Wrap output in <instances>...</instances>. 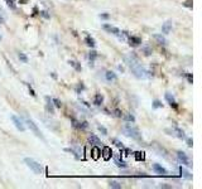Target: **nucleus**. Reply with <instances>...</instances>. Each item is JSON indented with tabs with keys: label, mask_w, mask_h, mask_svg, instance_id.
<instances>
[{
	"label": "nucleus",
	"mask_w": 202,
	"mask_h": 189,
	"mask_svg": "<svg viewBox=\"0 0 202 189\" xmlns=\"http://www.w3.org/2000/svg\"><path fill=\"white\" fill-rule=\"evenodd\" d=\"M167 132H171L169 135H174V136H177L178 139H186V135H185V132H183V130H181V129H178V128H173L171 131L169 130H166Z\"/></svg>",
	"instance_id": "0eeeda50"
},
{
	"label": "nucleus",
	"mask_w": 202,
	"mask_h": 189,
	"mask_svg": "<svg viewBox=\"0 0 202 189\" xmlns=\"http://www.w3.org/2000/svg\"><path fill=\"white\" fill-rule=\"evenodd\" d=\"M99 131H100L102 135H108V130H106L104 126H99Z\"/></svg>",
	"instance_id": "4c0bfd02"
},
{
	"label": "nucleus",
	"mask_w": 202,
	"mask_h": 189,
	"mask_svg": "<svg viewBox=\"0 0 202 189\" xmlns=\"http://www.w3.org/2000/svg\"><path fill=\"white\" fill-rule=\"evenodd\" d=\"M153 170H154L157 174H159V175H167V174H168V172L164 169L162 165H159V164H154V165H153Z\"/></svg>",
	"instance_id": "9d476101"
},
{
	"label": "nucleus",
	"mask_w": 202,
	"mask_h": 189,
	"mask_svg": "<svg viewBox=\"0 0 202 189\" xmlns=\"http://www.w3.org/2000/svg\"><path fill=\"white\" fill-rule=\"evenodd\" d=\"M100 18H102V19H108V18H109V14H101Z\"/></svg>",
	"instance_id": "79ce46f5"
},
{
	"label": "nucleus",
	"mask_w": 202,
	"mask_h": 189,
	"mask_svg": "<svg viewBox=\"0 0 202 189\" xmlns=\"http://www.w3.org/2000/svg\"><path fill=\"white\" fill-rule=\"evenodd\" d=\"M171 30H172V22L171 20H167V22L163 23V25H162V31L164 34H168Z\"/></svg>",
	"instance_id": "f8f14e48"
},
{
	"label": "nucleus",
	"mask_w": 202,
	"mask_h": 189,
	"mask_svg": "<svg viewBox=\"0 0 202 189\" xmlns=\"http://www.w3.org/2000/svg\"><path fill=\"white\" fill-rule=\"evenodd\" d=\"M115 164L118 165L119 168H126V163L123 161V160H120L119 156H115Z\"/></svg>",
	"instance_id": "5701e85b"
},
{
	"label": "nucleus",
	"mask_w": 202,
	"mask_h": 189,
	"mask_svg": "<svg viewBox=\"0 0 202 189\" xmlns=\"http://www.w3.org/2000/svg\"><path fill=\"white\" fill-rule=\"evenodd\" d=\"M102 28H104L106 31H108V33H111V34H114V35H118V34L120 33L119 28H116V27H114V25H110V24H104Z\"/></svg>",
	"instance_id": "6e6552de"
},
{
	"label": "nucleus",
	"mask_w": 202,
	"mask_h": 189,
	"mask_svg": "<svg viewBox=\"0 0 202 189\" xmlns=\"http://www.w3.org/2000/svg\"><path fill=\"white\" fill-rule=\"evenodd\" d=\"M46 110H47L48 113H55V107H53V102H52V100H51L48 96L46 97Z\"/></svg>",
	"instance_id": "9b49d317"
},
{
	"label": "nucleus",
	"mask_w": 202,
	"mask_h": 189,
	"mask_svg": "<svg viewBox=\"0 0 202 189\" xmlns=\"http://www.w3.org/2000/svg\"><path fill=\"white\" fill-rule=\"evenodd\" d=\"M5 22V15H4V12L0 10V24H3Z\"/></svg>",
	"instance_id": "c9c22d12"
},
{
	"label": "nucleus",
	"mask_w": 202,
	"mask_h": 189,
	"mask_svg": "<svg viewBox=\"0 0 202 189\" xmlns=\"http://www.w3.org/2000/svg\"><path fill=\"white\" fill-rule=\"evenodd\" d=\"M187 145L189 146V148H192V145H193V140L191 139V138H189V139H187Z\"/></svg>",
	"instance_id": "ea45409f"
},
{
	"label": "nucleus",
	"mask_w": 202,
	"mask_h": 189,
	"mask_svg": "<svg viewBox=\"0 0 202 189\" xmlns=\"http://www.w3.org/2000/svg\"><path fill=\"white\" fill-rule=\"evenodd\" d=\"M85 42H86V44H87L89 47H91V48H93L95 44H96V43H95V39H93L91 35H87L86 38H85Z\"/></svg>",
	"instance_id": "412c9836"
},
{
	"label": "nucleus",
	"mask_w": 202,
	"mask_h": 189,
	"mask_svg": "<svg viewBox=\"0 0 202 189\" xmlns=\"http://www.w3.org/2000/svg\"><path fill=\"white\" fill-rule=\"evenodd\" d=\"M89 143L90 144H92V145H99L101 141H100V139L97 138L96 135H93V134H91L90 136H89Z\"/></svg>",
	"instance_id": "6ab92c4d"
},
{
	"label": "nucleus",
	"mask_w": 202,
	"mask_h": 189,
	"mask_svg": "<svg viewBox=\"0 0 202 189\" xmlns=\"http://www.w3.org/2000/svg\"><path fill=\"white\" fill-rule=\"evenodd\" d=\"M159 187H161V188H172L171 185H168V184H161Z\"/></svg>",
	"instance_id": "37998d69"
},
{
	"label": "nucleus",
	"mask_w": 202,
	"mask_h": 189,
	"mask_svg": "<svg viewBox=\"0 0 202 189\" xmlns=\"http://www.w3.org/2000/svg\"><path fill=\"white\" fill-rule=\"evenodd\" d=\"M68 63H70V65H71L72 67H75V68H76V71H81V66L78 65L77 62H75V61H70Z\"/></svg>",
	"instance_id": "cd10ccee"
},
{
	"label": "nucleus",
	"mask_w": 202,
	"mask_h": 189,
	"mask_svg": "<svg viewBox=\"0 0 202 189\" xmlns=\"http://www.w3.org/2000/svg\"><path fill=\"white\" fill-rule=\"evenodd\" d=\"M24 163L27 164V166L34 174H42V172H43V169H42V165L39 163H37L34 159H32V158H25Z\"/></svg>",
	"instance_id": "7ed1b4c3"
},
{
	"label": "nucleus",
	"mask_w": 202,
	"mask_h": 189,
	"mask_svg": "<svg viewBox=\"0 0 202 189\" xmlns=\"http://www.w3.org/2000/svg\"><path fill=\"white\" fill-rule=\"evenodd\" d=\"M23 122L24 124H27V126H28V128L32 130V131H33L34 132V135L36 136H38V138H40L42 140H44V138H43V135H42V132L39 131V129H38V126L33 122V120H30L28 116H25L24 117V120H23Z\"/></svg>",
	"instance_id": "20e7f679"
},
{
	"label": "nucleus",
	"mask_w": 202,
	"mask_h": 189,
	"mask_svg": "<svg viewBox=\"0 0 202 189\" xmlns=\"http://www.w3.org/2000/svg\"><path fill=\"white\" fill-rule=\"evenodd\" d=\"M109 185H110L111 188H115V189H120V188H121V184L118 183V182H115V180H110V182H109Z\"/></svg>",
	"instance_id": "a878e982"
},
{
	"label": "nucleus",
	"mask_w": 202,
	"mask_h": 189,
	"mask_svg": "<svg viewBox=\"0 0 202 189\" xmlns=\"http://www.w3.org/2000/svg\"><path fill=\"white\" fill-rule=\"evenodd\" d=\"M100 155H101V150L97 148V146H93L92 150H91V156H92V159H93V160H97L99 158H100Z\"/></svg>",
	"instance_id": "2eb2a0df"
},
{
	"label": "nucleus",
	"mask_w": 202,
	"mask_h": 189,
	"mask_svg": "<svg viewBox=\"0 0 202 189\" xmlns=\"http://www.w3.org/2000/svg\"><path fill=\"white\" fill-rule=\"evenodd\" d=\"M124 61L125 63L128 65V67H129L131 69V72L134 73V76L136 78H139V80H145V78H151L153 75H152V72H149L145 67H143L139 61H138V58L134 56V54H126L124 56Z\"/></svg>",
	"instance_id": "f257e3e1"
},
{
	"label": "nucleus",
	"mask_w": 202,
	"mask_h": 189,
	"mask_svg": "<svg viewBox=\"0 0 202 189\" xmlns=\"http://www.w3.org/2000/svg\"><path fill=\"white\" fill-rule=\"evenodd\" d=\"M177 158H178V160L182 163V164H185L186 166H192V164H191V160L188 159V156L186 155V153L178 151V153H177Z\"/></svg>",
	"instance_id": "423d86ee"
},
{
	"label": "nucleus",
	"mask_w": 202,
	"mask_h": 189,
	"mask_svg": "<svg viewBox=\"0 0 202 189\" xmlns=\"http://www.w3.org/2000/svg\"><path fill=\"white\" fill-rule=\"evenodd\" d=\"M128 40H129V43L133 44V46H139L142 43V39L139 37H134V35L128 37Z\"/></svg>",
	"instance_id": "dca6fc26"
},
{
	"label": "nucleus",
	"mask_w": 202,
	"mask_h": 189,
	"mask_svg": "<svg viewBox=\"0 0 202 189\" xmlns=\"http://www.w3.org/2000/svg\"><path fill=\"white\" fill-rule=\"evenodd\" d=\"M114 115L116 117H123V112L119 110V109H116V110H114Z\"/></svg>",
	"instance_id": "f704fd0d"
},
{
	"label": "nucleus",
	"mask_w": 202,
	"mask_h": 189,
	"mask_svg": "<svg viewBox=\"0 0 202 189\" xmlns=\"http://www.w3.org/2000/svg\"><path fill=\"white\" fill-rule=\"evenodd\" d=\"M187 77H188V81H189V83H192V81H193V78H192V76H191V75H189V73H188V76H187Z\"/></svg>",
	"instance_id": "c03bdc74"
},
{
	"label": "nucleus",
	"mask_w": 202,
	"mask_h": 189,
	"mask_svg": "<svg viewBox=\"0 0 202 189\" xmlns=\"http://www.w3.org/2000/svg\"><path fill=\"white\" fill-rule=\"evenodd\" d=\"M102 101H104V97L101 96L100 93H96V94H95V98H93V103H95V105L100 106V105L102 103Z\"/></svg>",
	"instance_id": "aec40b11"
},
{
	"label": "nucleus",
	"mask_w": 202,
	"mask_h": 189,
	"mask_svg": "<svg viewBox=\"0 0 202 189\" xmlns=\"http://www.w3.org/2000/svg\"><path fill=\"white\" fill-rule=\"evenodd\" d=\"M0 40H2V35H0Z\"/></svg>",
	"instance_id": "49530a36"
},
{
	"label": "nucleus",
	"mask_w": 202,
	"mask_h": 189,
	"mask_svg": "<svg viewBox=\"0 0 202 189\" xmlns=\"http://www.w3.org/2000/svg\"><path fill=\"white\" fill-rule=\"evenodd\" d=\"M29 92H30V94H32V96H36V93H34V91H33V88H32L30 86H29Z\"/></svg>",
	"instance_id": "a19ab883"
},
{
	"label": "nucleus",
	"mask_w": 202,
	"mask_h": 189,
	"mask_svg": "<svg viewBox=\"0 0 202 189\" xmlns=\"http://www.w3.org/2000/svg\"><path fill=\"white\" fill-rule=\"evenodd\" d=\"M123 132H124L126 136H129V138H133V139H135V140H140V139H142L140 131L138 130L135 126H133L131 124H126L124 128H123Z\"/></svg>",
	"instance_id": "f03ea898"
},
{
	"label": "nucleus",
	"mask_w": 202,
	"mask_h": 189,
	"mask_svg": "<svg viewBox=\"0 0 202 189\" xmlns=\"http://www.w3.org/2000/svg\"><path fill=\"white\" fill-rule=\"evenodd\" d=\"M124 120L125 121H129V122H135V116L133 113H126V115H124Z\"/></svg>",
	"instance_id": "393cba45"
},
{
	"label": "nucleus",
	"mask_w": 202,
	"mask_h": 189,
	"mask_svg": "<svg viewBox=\"0 0 202 189\" xmlns=\"http://www.w3.org/2000/svg\"><path fill=\"white\" fill-rule=\"evenodd\" d=\"M153 38L158 42V44H162V46H166V44H167V39H166L162 34H154Z\"/></svg>",
	"instance_id": "a211bd4d"
},
{
	"label": "nucleus",
	"mask_w": 202,
	"mask_h": 189,
	"mask_svg": "<svg viewBox=\"0 0 202 189\" xmlns=\"http://www.w3.org/2000/svg\"><path fill=\"white\" fill-rule=\"evenodd\" d=\"M52 102L55 103V106L57 107V109H61V106H62V103H61V101L58 100V98H53L52 100Z\"/></svg>",
	"instance_id": "2f4dec72"
},
{
	"label": "nucleus",
	"mask_w": 202,
	"mask_h": 189,
	"mask_svg": "<svg viewBox=\"0 0 202 189\" xmlns=\"http://www.w3.org/2000/svg\"><path fill=\"white\" fill-rule=\"evenodd\" d=\"M89 57H90V59H91V61H93L95 58L97 57V53H96V52H95V50H91V52H90V54H89Z\"/></svg>",
	"instance_id": "72a5a7b5"
},
{
	"label": "nucleus",
	"mask_w": 202,
	"mask_h": 189,
	"mask_svg": "<svg viewBox=\"0 0 202 189\" xmlns=\"http://www.w3.org/2000/svg\"><path fill=\"white\" fill-rule=\"evenodd\" d=\"M142 50L144 52L145 56H151V54H152V48L148 46V44H144V46L142 47Z\"/></svg>",
	"instance_id": "b1692460"
},
{
	"label": "nucleus",
	"mask_w": 202,
	"mask_h": 189,
	"mask_svg": "<svg viewBox=\"0 0 202 189\" xmlns=\"http://www.w3.org/2000/svg\"><path fill=\"white\" fill-rule=\"evenodd\" d=\"M105 78L108 82H115L116 80H118V77H116V75L112 72V71H108L105 73Z\"/></svg>",
	"instance_id": "ddd939ff"
},
{
	"label": "nucleus",
	"mask_w": 202,
	"mask_h": 189,
	"mask_svg": "<svg viewBox=\"0 0 202 189\" xmlns=\"http://www.w3.org/2000/svg\"><path fill=\"white\" fill-rule=\"evenodd\" d=\"M18 57H19V59L22 61L23 63H28V57H27L24 53H19V54H18Z\"/></svg>",
	"instance_id": "c85d7f7f"
},
{
	"label": "nucleus",
	"mask_w": 202,
	"mask_h": 189,
	"mask_svg": "<svg viewBox=\"0 0 202 189\" xmlns=\"http://www.w3.org/2000/svg\"><path fill=\"white\" fill-rule=\"evenodd\" d=\"M89 128V124L86 121H82L80 122V126H78V129H87Z\"/></svg>",
	"instance_id": "473e14b6"
},
{
	"label": "nucleus",
	"mask_w": 202,
	"mask_h": 189,
	"mask_svg": "<svg viewBox=\"0 0 202 189\" xmlns=\"http://www.w3.org/2000/svg\"><path fill=\"white\" fill-rule=\"evenodd\" d=\"M144 158H145V155H144V153L142 151H138V153H135V159L136 160H144Z\"/></svg>",
	"instance_id": "bb28decb"
},
{
	"label": "nucleus",
	"mask_w": 202,
	"mask_h": 189,
	"mask_svg": "<svg viewBox=\"0 0 202 189\" xmlns=\"http://www.w3.org/2000/svg\"><path fill=\"white\" fill-rule=\"evenodd\" d=\"M12 121H13V124H14V126L19 130V131H25V124L23 122V120L20 119V117H18V116H15V115H12Z\"/></svg>",
	"instance_id": "39448f33"
},
{
	"label": "nucleus",
	"mask_w": 202,
	"mask_h": 189,
	"mask_svg": "<svg viewBox=\"0 0 202 189\" xmlns=\"http://www.w3.org/2000/svg\"><path fill=\"white\" fill-rule=\"evenodd\" d=\"M154 149H155V151L157 153H159V155H163V156H167V151L163 149V148H161L158 144H154Z\"/></svg>",
	"instance_id": "4be33fe9"
},
{
	"label": "nucleus",
	"mask_w": 202,
	"mask_h": 189,
	"mask_svg": "<svg viewBox=\"0 0 202 189\" xmlns=\"http://www.w3.org/2000/svg\"><path fill=\"white\" fill-rule=\"evenodd\" d=\"M40 15L43 17V18H46V19H49V14H48V12H46V10H42Z\"/></svg>",
	"instance_id": "58836bf2"
},
{
	"label": "nucleus",
	"mask_w": 202,
	"mask_h": 189,
	"mask_svg": "<svg viewBox=\"0 0 202 189\" xmlns=\"http://www.w3.org/2000/svg\"><path fill=\"white\" fill-rule=\"evenodd\" d=\"M166 100L168 101V103L171 105V106H173L174 109H177V102H176V100H174V97L172 96L171 93H166Z\"/></svg>",
	"instance_id": "f3484780"
},
{
	"label": "nucleus",
	"mask_w": 202,
	"mask_h": 189,
	"mask_svg": "<svg viewBox=\"0 0 202 189\" xmlns=\"http://www.w3.org/2000/svg\"><path fill=\"white\" fill-rule=\"evenodd\" d=\"M19 2L22 3V4H25V2H27V0H19Z\"/></svg>",
	"instance_id": "a18cd8bd"
},
{
	"label": "nucleus",
	"mask_w": 202,
	"mask_h": 189,
	"mask_svg": "<svg viewBox=\"0 0 202 189\" xmlns=\"http://www.w3.org/2000/svg\"><path fill=\"white\" fill-rule=\"evenodd\" d=\"M112 143L118 146V148H120V149H124V145H123V143H120L118 139H112Z\"/></svg>",
	"instance_id": "7c9ffc66"
},
{
	"label": "nucleus",
	"mask_w": 202,
	"mask_h": 189,
	"mask_svg": "<svg viewBox=\"0 0 202 189\" xmlns=\"http://www.w3.org/2000/svg\"><path fill=\"white\" fill-rule=\"evenodd\" d=\"M5 2H6V5H8L10 9H13V10H15V9H17L15 4L13 3V0H5Z\"/></svg>",
	"instance_id": "c756f323"
},
{
	"label": "nucleus",
	"mask_w": 202,
	"mask_h": 189,
	"mask_svg": "<svg viewBox=\"0 0 202 189\" xmlns=\"http://www.w3.org/2000/svg\"><path fill=\"white\" fill-rule=\"evenodd\" d=\"M179 173H181V175L185 178V179H187V180L192 179V174H191L188 170H186L185 168H182V166H179Z\"/></svg>",
	"instance_id": "4468645a"
},
{
	"label": "nucleus",
	"mask_w": 202,
	"mask_h": 189,
	"mask_svg": "<svg viewBox=\"0 0 202 189\" xmlns=\"http://www.w3.org/2000/svg\"><path fill=\"white\" fill-rule=\"evenodd\" d=\"M101 154H102L104 160H110L111 156H112V150H111V148H109V146H105Z\"/></svg>",
	"instance_id": "1a4fd4ad"
},
{
	"label": "nucleus",
	"mask_w": 202,
	"mask_h": 189,
	"mask_svg": "<svg viewBox=\"0 0 202 189\" xmlns=\"http://www.w3.org/2000/svg\"><path fill=\"white\" fill-rule=\"evenodd\" d=\"M153 107H154V109H159V107H162V103L159 102L158 100H155V101L153 102Z\"/></svg>",
	"instance_id": "e433bc0d"
}]
</instances>
